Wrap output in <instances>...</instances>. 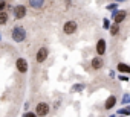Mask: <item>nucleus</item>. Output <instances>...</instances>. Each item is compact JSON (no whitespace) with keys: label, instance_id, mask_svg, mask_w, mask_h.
I'll list each match as a JSON object with an SVG mask.
<instances>
[{"label":"nucleus","instance_id":"0eeeda50","mask_svg":"<svg viewBox=\"0 0 130 117\" xmlns=\"http://www.w3.org/2000/svg\"><path fill=\"white\" fill-rule=\"evenodd\" d=\"M96 53H98L100 56L106 53V40H100V41L96 43Z\"/></svg>","mask_w":130,"mask_h":117},{"label":"nucleus","instance_id":"6ab92c4d","mask_svg":"<svg viewBox=\"0 0 130 117\" xmlns=\"http://www.w3.org/2000/svg\"><path fill=\"white\" fill-rule=\"evenodd\" d=\"M74 90H77V91H78V90H83V85H77V87H75Z\"/></svg>","mask_w":130,"mask_h":117},{"label":"nucleus","instance_id":"6e6552de","mask_svg":"<svg viewBox=\"0 0 130 117\" xmlns=\"http://www.w3.org/2000/svg\"><path fill=\"white\" fill-rule=\"evenodd\" d=\"M125 15H127V12L125 11H118L116 14H115V17H113V20H115V24H119L124 18H125Z\"/></svg>","mask_w":130,"mask_h":117},{"label":"nucleus","instance_id":"2eb2a0df","mask_svg":"<svg viewBox=\"0 0 130 117\" xmlns=\"http://www.w3.org/2000/svg\"><path fill=\"white\" fill-rule=\"evenodd\" d=\"M6 8V2H0V11L3 12V9Z\"/></svg>","mask_w":130,"mask_h":117},{"label":"nucleus","instance_id":"9b49d317","mask_svg":"<svg viewBox=\"0 0 130 117\" xmlns=\"http://www.w3.org/2000/svg\"><path fill=\"white\" fill-rule=\"evenodd\" d=\"M118 72H121V73H127V75H130V66H127V64H118Z\"/></svg>","mask_w":130,"mask_h":117},{"label":"nucleus","instance_id":"f3484780","mask_svg":"<svg viewBox=\"0 0 130 117\" xmlns=\"http://www.w3.org/2000/svg\"><path fill=\"white\" fill-rule=\"evenodd\" d=\"M122 102H124V103H127V102H130V96H125V97L122 99Z\"/></svg>","mask_w":130,"mask_h":117},{"label":"nucleus","instance_id":"f03ea898","mask_svg":"<svg viewBox=\"0 0 130 117\" xmlns=\"http://www.w3.org/2000/svg\"><path fill=\"white\" fill-rule=\"evenodd\" d=\"M47 112H49V105L46 103V102H40V103H37V108H35V115L38 117H44V115H47Z\"/></svg>","mask_w":130,"mask_h":117},{"label":"nucleus","instance_id":"ddd939ff","mask_svg":"<svg viewBox=\"0 0 130 117\" xmlns=\"http://www.w3.org/2000/svg\"><path fill=\"white\" fill-rule=\"evenodd\" d=\"M29 5H31L32 8H41V6L44 5V2H43V0H40V2H29Z\"/></svg>","mask_w":130,"mask_h":117},{"label":"nucleus","instance_id":"1a4fd4ad","mask_svg":"<svg viewBox=\"0 0 130 117\" xmlns=\"http://www.w3.org/2000/svg\"><path fill=\"white\" fill-rule=\"evenodd\" d=\"M103 66H104V61L101 60V56H96V58H93V60H92V67H93L95 70L101 69Z\"/></svg>","mask_w":130,"mask_h":117},{"label":"nucleus","instance_id":"9d476101","mask_svg":"<svg viewBox=\"0 0 130 117\" xmlns=\"http://www.w3.org/2000/svg\"><path fill=\"white\" fill-rule=\"evenodd\" d=\"M115 103H116V97H115V96H110V97L106 100L104 108H106V109H110V108H113V106H115Z\"/></svg>","mask_w":130,"mask_h":117},{"label":"nucleus","instance_id":"a211bd4d","mask_svg":"<svg viewBox=\"0 0 130 117\" xmlns=\"http://www.w3.org/2000/svg\"><path fill=\"white\" fill-rule=\"evenodd\" d=\"M104 27H106V29L109 27V20H104Z\"/></svg>","mask_w":130,"mask_h":117},{"label":"nucleus","instance_id":"4468645a","mask_svg":"<svg viewBox=\"0 0 130 117\" xmlns=\"http://www.w3.org/2000/svg\"><path fill=\"white\" fill-rule=\"evenodd\" d=\"M110 34H112V35H116V34H118V24H113V26L110 27Z\"/></svg>","mask_w":130,"mask_h":117},{"label":"nucleus","instance_id":"423d86ee","mask_svg":"<svg viewBox=\"0 0 130 117\" xmlns=\"http://www.w3.org/2000/svg\"><path fill=\"white\" fill-rule=\"evenodd\" d=\"M25 15H26V8H25V6L20 5V6H15V8H14V17H15L17 20H19V18H23Z\"/></svg>","mask_w":130,"mask_h":117},{"label":"nucleus","instance_id":"f8f14e48","mask_svg":"<svg viewBox=\"0 0 130 117\" xmlns=\"http://www.w3.org/2000/svg\"><path fill=\"white\" fill-rule=\"evenodd\" d=\"M8 21V12H0V24H6Z\"/></svg>","mask_w":130,"mask_h":117},{"label":"nucleus","instance_id":"7ed1b4c3","mask_svg":"<svg viewBox=\"0 0 130 117\" xmlns=\"http://www.w3.org/2000/svg\"><path fill=\"white\" fill-rule=\"evenodd\" d=\"M63 31H64V34L72 35V34L77 31V23H75V21H72V20L66 21V23H64V26H63Z\"/></svg>","mask_w":130,"mask_h":117},{"label":"nucleus","instance_id":"dca6fc26","mask_svg":"<svg viewBox=\"0 0 130 117\" xmlns=\"http://www.w3.org/2000/svg\"><path fill=\"white\" fill-rule=\"evenodd\" d=\"M23 117H37V115H35V112H26V114H23Z\"/></svg>","mask_w":130,"mask_h":117},{"label":"nucleus","instance_id":"20e7f679","mask_svg":"<svg viewBox=\"0 0 130 117\" xmlns=\"http://www.w3.org/2000/svg\"><path fill=\"white\" fill-rule=\"evenodd\" d=\"M15 66H17V70L20 73H26L28 72V63H26V60H23V58H19Z\"/></svg>","mask_w":130,"mask_h":117},{"label":"nucleus","instance_id":"39448f33","mask_svg":"<svg viewBox=\"0 0 130 117\" xmlns=\"http://www.w3.org/2000/svg\"><path fill=\"white\" fill-rule=\"evenodd\" d=\"M47 49L46 47H40L38 49V52H37V63H43L46 58H47Z\"/></svg>","mask_w":130,"mask_h":117},{"label":"nucleus","instance_id":"f257e3e1","mask_svg":"<svg viewBox=\"0 0 130 117\" xmlns=\"http://www.w3.org/2000/svg\"><path fill=\"white\" fill-rule=\"evenodd\" d=\"M25 38H26V31H25V27H23V26H15V27L12 29V40H14L15 43H22V41H25Z\"/></svg>","mask_w":130,"mask_h":117}]
</instances>
